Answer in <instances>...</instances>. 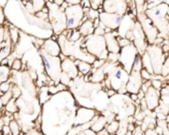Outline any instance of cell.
<instances>
[{
    "label": "cell",
    "mask_w": 169,
    "mask_h": 135,
    "mask_svg": "<svg viewBox=\"0 0 169 135\" xmlns=\"http://www.w3.org/2000/svg\"><path fill=\"white\" fill-rule=\"evenodd\" d=\"M108 54H110V52L108 51V49L104 50V51L101 53V55L99 56L98 59H102V60H105V61H106V60H108Z\"/></svg>",
    "instance_id": "cell-35"
},
{
    "label": "cell",
    "mask_w": 169,
    "mask_h": 135,
    "mask_svg": "<svg viewBox=\"0 0 169 135\" xmlns=\"http://www.w3.org/2000/svg\"><path fill=\"white\" fill-rule=\"evenodd\" d=\"M10 84L8 82H1V84H0V90L2 91V92H7L8 90H10Z\"/></svg>",
    "instance_id": "cell-33"
},
{
    "label": "cell",
    "mask_w": 169,
    "mask_h": 135,
    "mask_svg": "<svg viewBox=\"0 0 169 135\" xmlns=\"http://www.w3.org/2000/svg\"><path fill=\"white\" fill-rule=\"evenodd\" d=\"M42 50L49 55L54 56V57H59V55L62 53L59 43L57 41L52 40V39H48L44 42V44L42 45Z\"/></svg>",
    "instance_id": "cell-13"
},
{
    "label": "cell",
    "mask_w": 169,
    "mask_h": 135,
    "mask_svg": "<svg viewBox=\"0 0 169 135\" xmlns=\"http://www.w3.org/2000/svg\"><path fill=\"white\" fill-rule=\"evenodd\" d=\"M50 95H51V93L49 92V88H41L40 94H39L41 104H43V103H45L47 100H49L50 97H51Z\"/></svg>",
    "instance_id": "cell-21"
},
{
    "label": "cell",
    "mask_w": 169,
    "mask_h": 135,
    "mask_svg": "<svg viewBox=\"0 0 169 135\" xmlns=\"http://www.w3.org/2000/svg\"><path fill=\"white\" fill-rule=\"evenodd\" d=\"M146 51L150 57V60H151L154 74H161L162 66H163L166 59L165 54L162 52L161 47L158 45L152 44L151 46L147 47Z\"/></svg>",
    "instance_id": "cell-4"
},
{
    "label": "cell",
    "mask_w": 169,
    "mask_h": 135,
    "mask_svg": "<svg viewBox=\"0 0 169 135\" xmlns=\"http://www.w3.org/2000/svg\"><path fill=\"white\" fill-rule=\"evenodd\" d=\"M88 15V17H89V19H91V20H94V19H96V18H99L100 17V12L98 11V10H95V9H90V11H89V13L87 14Z\"/></svg>",
    "instance_id": "cell-30"
},
{
    "label": "cell",
    "mask_w": 169,
    "mask_h": 135,
    "mask_svg": "<svg viewBox=\"0 0 169 135\" xmlns=\"http://www.w3.org/2000/svg\"><path fill=\"white\" fill-rule=\"evenodd\" d=\"M70 5H71V4L69 3L68 1H66V0H64V1H63V3H62L61 5H60V8H61V9L63 10V11H65V10H66L67 8H68Z\"/></svg>",
    "instance_id": "cell-37"
},
{
    "label": "cell",
    "mask_w": 169,
    "mask_h": 135,
    "mask_svg": "<svg viewBox=\"0 0 169 135\" xmlns=\"http://www.w3.org/2000/svg\"><path fill=\"white\" fill-rule=\"evenodd\" d=\"M86 44H87L88 52L94 55L96 58H99L102 52L106 49L105 36H99L95 34L90 35L86 38Z\"/></svg>",
    "instance_id": "cell-5"
},
{
    "label": "cell",
    "mask_w": 169,
    "mask_h": 135,
    "mask_svg": "<svg viewBox=\"0 0 169 135\" xmlns=\"http://www.w3.org/2000/svg\"><path fill=\"white\" fill-rule=\"evenodd\" d=\"M169 74V56L165 59L163 66H162V70H161V74L163 76H166Z\"/></svg>",
    "instance_id": "cell-26"
},
{
    "label": "cell",
    "mask_w": 169,
    "mask_h": 135,
    "mask_svg": "<svg viewBox=\"0 0 169 135\" xmlns=\"http://www.w3.org/2000/svg\"><path fill=\"white\" fill-rule=\"evenodd\" d=\"M151 86H153L154 88L158 90H162V80H151Z\"/></svg>",
    "instance_id": "cell-31"
},
{
    "label": "cell",
    "mask_w": 169,
    "mask_h": 135,
    "mask_svg": "<svg viewBox=\"0 0 169 135\" xmlns=\"http://www.w3.org/2000/svg\"><path fill=\"white\" fill-rule=\"evenodd\" d=\"M7 64H8V59H7V58H4V59L1 61V63H0V65L5 66V65H7Z\"/></svg>",
    "instance_id": "cell-43"
},
{
    "label": "cell",
    "mask_w": 169,
    "mask_h": 135,
    "mask_svg": "<svg viewBox=\"0 0 169 135\" xmlns=\"http://www.w3.org/2000/svg\"><path fill=\"white\" fill-rule=\"evenodd\" d=\"M41 58H42L43 65L47 74L49 76V78H51V80L55 82L56 84H58L60 82L61 74L63 72L62 61L59 57H54V56L49 55L43 50L41 51Z\"/></svg>",
    "instance_id": "cell-1"
},
{
    "label": "cell",
    "mask_w": 169,
    "mask_h": 135,
    "mask_svg": "<svg viewBox=\"0 0 169 135\" xmlns=\"http://www.w3.org/2000/svg\"><path fill=\"white\" fill-rule=\"evenodd\" d=\"M76 65L79 70V76H84L86 74H90L93 68V65L86 61H81V60H76Z\"/></svg>",
    "instance_id": "cell-15"
},
{
    "label": "cell",
    "mask_w": 169,
    "mask_h": 135,
    "mask_svg": "<svg viewBox=\"0 0 169 135\" xmlns=\"http://www.w3.org/2000/svg\"><path fill=\"white\" fill-rule=\"evenodd\" d=\"M106 38V49L110 53H120V49L122 48L120 47L118 42V39L112 33H108V34L105 35Z\"/></svg>",
    "instance_id": "cell-14"
},
{
    "label": "cell",
    "mask_w": 169,
    "mask_h": 135,
    "mask_svg": "<svg viewBox=\"0 0 169 135\" xmlns=\"http://www.w3.org/2000/svg\"><path fill=\"white\" fill-rule=\"evenodd\" d=\"M66 1H68L71 5H75V4H80L81 0H66Z\"/></svg>",
    "instance_id": "cell-42"
},
{
    "label": "cell",
    "mask_w": 169,
    "mask_h": 135,
    "mask_svg": "<svg viewBox=\"0 0 169 135\" xmlns=\"http://www.w3.org/2000/svg\"><path fill=\"white\" fill-rule=\"evenodd\" d=\"M118 60H120V53H110L106 61L110 63H118Z\"/></svg>",
    "instance_id": "cell-25"
},
{
    "label": "cell",
    "mask_w": 169,
    "mask_h": 135,
    "mask_svg": "<svg viewBox=\"0 0 169 135\" xmlns=\"http://www.w3.org/2000/svg\"><path fill=\"white\" fill-rule=\"evenodd\" d=\"M33 7H34L35 11H41L43 9V7L45 6V1L44 0H32Z\"/></svg>",
    "instance_id": "cell-22"
},
{
    "label": "cell",
    "mask_w": 169,
    "mask_h": 135,
    "mask_svg": "<svg viewBox=\"0 0 169 135\" xmlns=\"http://www.w3.org/2000/svg\"><path fill=\"white\" fill-rule=\"evenodd\" d=\"M137 54H138V51H137L136 47L133 45V43H131L130 45L120 49L118 63L122 66V68L128 74H130L131 70H132L133 62H134L135 57H136Z\"/></svg>",
    "instance_id": "cell-3"
},
{
    "label": "cell",
    "mask_w": 169,
    "mask_h": 135,
    "mask_svg": "<svg viewBox=\"0 0 169 135\" xmlns=\"http://www.w3.org/2000/svg\"><path fill=\"white\" fill-rule=\"evenodd\" d=\"M116 93V90H114V88H108V90H106V95L108 96H112V95H114Z\"/></svg>",
    "instance_id": "cell-40"
},
{
    "label": "cell",
    "mask_w": 169,
    "mask_h": 135,
    "mask_svg": "<svg viewBox=\"0 0 169 135\" xmlns=\"http://www.w3.org/2000/svg\"><path fill=\"white\" fill-rule=\"evenodd\" d=\"M22 68V62L21 60L19 59H15L13 61V64H12V68L15 70H20Z\"/></svg>",
    "instance_id": "cell-32"
},
{
    "label": "cell",
    "mask_w": 169,
    "mask_h": 135,
    "mask_svg": "<svg viewBox=\"0 0 169 135\" xmlns=\"http://www.w3.org/2000/svg\"><path fill=\"white\" fill-rule=\"evenodd\" d=\"M82 38H83V36L80 31L77 30V29H74L72 33V36H71V38L69 39V40L72 41V42H78V41H80Z\"/></svg>",
    "instance_id": "cell-23"
},
{
    "label": "cell",
    "mask_w": 169,
    "mask_h": 135,
    "mask_svg": "<svg viewBox=\"0 0 169 135\" xmlns=\"http://www.w3.org/2000/svg\"><path fill=\"white\" fill-rule=\"evenodd\" d=\"M76 60L67 58L65 61L62 62V70L71 76V78H76L79 76V70L76 65Z\"/></svg>",
    "instance_id": "cell-12"
},
{
    "label": "cell",
    "mask_w": 169,
    "mask_h": 135,
    "mask_svg": "<svg viewBox=\"0 0 169 135\" xmlns=\"http://www.w3.org/2000/svg\"><path fill=\"white\" fill-rule=\"evenodd\" d=\"M137 97H138V100H141V99H143L145 97V92L143 90H139L138 92H137Z\"/></svg>",
    "instance_id": "cell-41"
},
{
    "label": "cell",
    "mask_w": 169,
    "mask_h": 135,
    "mask_svg": "<svg viewBox=\"0 0 169 135\" xmlns=\"http://www.w3.org/2000/svg\"><path fill=\"white\" fill-rule=\"evenodd\" d=\"M116 39H118V45H120V48H124V47H126V46H128V45H130L131 43V41H129L128 39H126V37H122L120 35V36H118L116 37Z\"/></svg>",
    "instance_id": "cell-24"
},
{
    "label": "cell",
    "mask_w": 169,
    "mask_h": 135,
    "mask_svg": "<svg viewBox=\"0 0 169 135\" xmlns=\"http://www.w3.org/2000/svg\"><path fill=\"white\" fill-rule=\"evenodd\" d=\"M93 23H94V27H95V29L98 28V27H100V25H101V19H100V17L94 19Z\"/></svg>",
    "instance_id": "cell-39"
},
{
    "label": "cell",
    "mask_w": 169,
    "mask_h": 135,
    "mask_svg": "<svg viewBox=\"0 0 169 135\" xmlns=\"http://www.w3.org/2000/svg\"><path fill=\"white\" fill-rule=\"evenodd\" d=\"M133 45L136 47L137 51L139 54L142 55L147 49V39L146 36L144 34V31H143L142 25L139 22H135L134 26H133Z\"/></svg>",
    "instance_id": "cell-6"
},
{
    "label": "cell",
    "mask_w": 169,
    "mask_h": 135,
    "mask_svg": "<svg viewBox=\"0 0 169 135\" xmlns=\"http://www.w3.org/2000/svg\"><path fill=\"white\" fill-rule=\"evenodd\" d=\"M100 19L106 27H110L112 30H116L124 21V16L122 14H112L108 13V12H104V13L100 14Z\"/></svg>",
    "instance_id": "cell-7"
},
{
    "label": "cell",
    "mask_w": 169,
    "mask_h": 135,
    "mask_svg": "<svg viewBox=\"0 0 169 135\" xmlns=\"http://www.w3.org/2000/svg\"><path fill=\"white\" fill-rule=\"evenodd\" d=\"M141 59H142L143 68H144L145 70H147L151 74H154V70H153V68H152L151 60H150V57H149V55H148L147 51H145L144 53L142 54Z\"/></svg>",
    "instance_id": "cell-18"
},
{
    "label": "cell",
    "mask_w": 169,
    "mask_h": 135,
    "mask_svg": "<svg viewBox=\"0 0 169 135\" xmlns=\"http://www.w3.org/2000/svg\"><path fill=\"white\" fill-rule=\"evenodd\" d=\"M140 74H141V78H142V80H143V82H146V80H151L152 74H150V72H148L147 70H145L144 68H143L142 70H141Z\"/></svg>",
    "instance_id": "cell-28"
},
{
    "label": "cell",
    "mask_w": 169,
    "mask_h": 135,
    "mask_svg": "<svg viewBox=\"0 0 169 135\" xmlns=\"http://www.w3.org/2000/svg\"><path fill=\"white\" fill-rule=\"evenodd\" d=\"M143 84V80L141 78L140 72L131 70L129 74L128 82L126 84V90L128 93H137L141 90Z\"/></svg>",
    "instance_id": "cell-8"
},
{
    "label": "cell",
    "mask_w": 169,
    "mask_h": 135,
    "mask_svg": "<svg viewBox=\"0 0 169 135\" xmlns=\"http://www.w3.org/2000/svg\"><path fill=\"white\" fill-rule=\"evenodd\" d=\"M166 122H168V123H169V113L166 115Z\"/></svg>",
    "instance_id": "cell-46"
},
{
    "label": "cell",
    "mask_w": 169,
    "mask_h": 135,
    "mask_svg": "<svg viewBox=\"0 0 169 135\" xmlns=\"http://www.w3.org/2000/svg\"><path fill=\"white\" fill-rule=\"evenodd\" d=\"M106 123H108V120L106 117H99V116H95L93 119V124L91 126V129L94 132L98 133L101 130H103L106 127Z\"/></svg>",
    "instance_id": "cell-17"
},
{
    "label": "cell",
    "mask_w": 169,
    "mask_h": 135,
    "mask_svg": "<svg viewBox=\"0 0 169 135\" xmlns=\"http://www.w3.org/2000/svg\"><path fill=\"white\" fill-rule=\"evenodd\" d=\"M36 16L38 18H40V19H48V17H49V14L45 13V12H43V11H38L36 13Z\"/></svg>",
    "instance_id": "cell-36"
},
{
    "label": "cell",
    "mask_w": 169,
    "mask_h": 135,
    "mask_svg": "<svg viewBox=\"0 0 169 135\" xmlns=\"http://www.w3.org/2000/svg\"><path fill=\"white\" fill-rule=\"evenodd\" d=\"M166 16H168V17H169V6H168V8H167V15H166Z\"/></svg>",
    "instance_id": "cell-47"
},
{
    "label": "cell",
    "mask_w": 169,
    "mask_h": 135,
    "mask_svg": "<svg viewBox=\"0 0 169 135\" xmlns=\"http://www.w3.org/2000/svg\"><path fill=\"white\" fill-rule=\"evenodd\" d=\"M143 68L142 65V59H141V54H137L135 60L133 62V66H132V70H136V72H141V70Z\"/></svg>",
    "instance_id": "cell-20"
},
{
    "label": "cell",
    "mask_w": 169,
    "mask_h": 135,
    "mask_svg": "<svg viewBox=\"0 0 169 135\" xmlns=\"http://www.w3.org/2000/svg\"><path fill=\"white\" fill-rule=\"evenodd\" d=\"M106 62L105 60H102V59H96L95 60V62L93 63V68H95V70H97V68H102V67H104L105 66V64H106Z\"/></svg>",
    "instance_id": "cell-29"
},
{
    "label": "cell",
    "mask_w": 169,
    "mask_h": 135,
    "mask_svg": "<svg viewBox=\"0 0 169 135\" xmlns=\"http://www.w3.org/2000/svg\"><path fill=\"white\" fill-rule=\"evenodd\" d=\"M162 52H163L165 55H168L169 54V45L168 44H163L161 46Z\"/></svg>",
    "instance_id": "cell-38"
},
{
    "label": "cell",
    "mask_w": 169,
    "mask_h": 135,
    "mask_svg": "<svg viewBox=\"0 0 169 135\" xmlns=\"http://www.w3.org/2000/svg\"><path fill=\"white\" fill-rule=\"evenodd\" d=\"M124 1H126V2H128V3H129V2L132 1V0H124Z\"/></svg>",
    "instance_id": "cell-49"
},
{
    "label": "cell",
    "mask_w": 169,
    "mask_h": 135,
    "mask_svg": "<svg viewBox=\"0 0 169 135\" xmlns=\"http://www.w3.org/2000/svg\"><path fill=\"white\" fill-rule=\"evenodd\" d=\"M3 127H4V121L2 118H0V130L3 129Z\"/></svg>",
    "instance_id": "cell-44"
},
{
    "label": "cell",
    "mask_w": 169,
    "mask_h": 135,
    "mask_svg": "<svg viewBox=\"0 0 169 135\" xmlns=\"http://www.w3.org/2000/svg\"><path fill=\"white\" fill-rule=\"evenodd\" d=\"M66 25L67 29H77L82 24V19L84 17L85 13L83 11V7L80 4L70 5L66 10Z\"/></svg>",
    "instance_id": "cell-2"
},
{
    "label": "cell",
    "mask_w": 169,
    "mask_h": 135,
    "mask_svg": "<svg viewBox=\"0 0 169 135\" xmlns=\"http://www.w3.org/2000/svg\"><path fill=\"white\" fill-rule=\"evenodd\" d=\"M79 31L81 32L82 36L88 37L90 35H93L95 33V27H94L93 20L89 19L88 21H86L79 27Z\"/></svg>",
    "instance_id": "cell-16"
},
{
    "label": "cell",
    "mask_w": 169,
    "mask_h": 135,
    "mask_svg": "<svg viewBox=\"0 0 169 135\" xmlns=\"http://www.w3.org/2000/svg\"><path fill=\"white\" fill-rule=\"evenodd\" d=\"M81 1H82V0H81Z\"/></svg>",
    "instance_id": "cell-50"
},
{
    "label": "cell",
    "mask_w": 169,
    "mask_h": 135,
    "mask_svg": "<svg viewBox=\"0 0 169 135\" xmlns=\"http://www.w3.org/2000/svg\"><path fill=\"white\" fill-rule=\"evenodd\" d=\"M2 20H3V15H2V9L0 7V23L2 22Z\"/></svg>",
    "instance_id": "cell-45"
},
{
    "label": "cell",
    "mask_w": 169,
    "mask_h": 135,
    "mask_svg": "<svg viewBox=\"0 0 169 135\" xmlns=\"http://www.w3.org/2000/svg\"><path fill=\"white\" fill-rule=\"evenodd\" d=\"M143 31H144V34L146 36V39L149 44H154L156 38L158 37V31L156 29V27L154 26L153 21H152L150 18L144 17V22L142 25Z\"/></svg>",
    "instance_id": "cell-11"
},
{
    "label": "cell",
    "mask_w": 169,
    "mask_h": 135,
    "mask_svg": "<svg viewBox=\"0 0 169 135\" xmlns=\"http://www.w3.org/2000/svg\"><path fill=\"white\" fill-rule=\"evenodd\" d=\"M165 3H166V4H168V6H169V0H166Z\"/></svg>",
    "instance_id": "cell-48"
},
{
    "label": "cell",
    "mask_w": 169,
    "mask_h": 135,
    "mask_svg": "<svg viewBox=\"0 0 169 135\" xmlns=\"http://www.w3.org/2000/svg\"><path fill=\"white\" fill-rule=\"evenodd\" d=\"M160 90L154 88L153 86H150L148 90L145 92V100L147 103L148 110H154L157 108L159 105V99H160Z\"/></svg>",
    "instance_id": "cell-10"
},
{
    "label": "cell",
    "mask_w": 169,
    "mask_h": 135,
    "mask_svg": "<svg viewBox=\"0 0 169 135\" xmlns=\"http://www.w3.org/2000/svg\"><path fill=\"white\" fill-rule=\"evenodd\" d=\"M95 116H96V112L94 109H91V108H89V107L82 106L81 108L78 109V111H77L76 117H75L74 126H79V125H83V124L88 123V122L92 121Z\"/></svg>",
    "instance_id": "cell-9"
},
{
    "label": "cell",
    "mask_w": 169,
    "mask_h": 135,
    "mask_svg": "<svg viewBox=\"0 0 169 135\" xmlns=\"http://www.w3.org/2000/svg\"><path fill=\"white\" fill-rule=\"evenodd\" d=\"M10 129H11V133L13 135H18V133L20 132L19 130V126H18L17 122L15 121V120H12L11 122H10Z\"/></svg>",
    "instance_id": "cell-27"
},
{
    "label": "cell",
    "mask_w": 169,
    "mask_h": 135,
    "mask_svg": "<svg viewBox=\"0 0 169 135\" xmlns=\"http://www.w3.org/2000/svg\"><path fill=\"white\" fill-rule=\"evenodd\" d=\"M120 128V122L118 120H112V121L108 122V124L106 126V129L110 134H116Z\"/></svg>",
    "instance_id": "cell-19"
},
{
    "label": "cell",
    "mask_w": 169,
    "mask_h": 135,
    "mask_svg": "<svg viewBox=\"0 0 169 135\" xmlns=\"http://www.w3.org/2000/svg\"><path fill=\"white\" fill-rule=\"evenodd\" d=\"M95 35H99V36H105V28L103 27H98V28L95 29Z\"/></svg>",
    "instance_id": "cell-34"
}]
</instances>
